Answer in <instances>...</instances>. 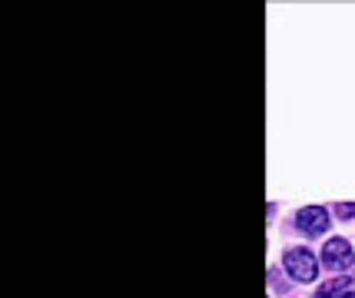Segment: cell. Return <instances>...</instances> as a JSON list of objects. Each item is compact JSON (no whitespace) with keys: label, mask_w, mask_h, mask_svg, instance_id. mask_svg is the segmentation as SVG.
Masks as SVG:
<instances>
[{"label":"cell","mask_w":355,"mask_h":298,"mask_svg":"<svg viewBox=\"0 0 355 298\" xmlns=\"http://www.w3.org/2000/svg\"><path fill=\"white\" fill-rule=\"evenodd\" d=\"M286 268L292 272V279L312 282L316 279V255L309 249H289L286 252Z\"/></svg>","instance_id":"6da1fadb"},{"label":"cell","mask_w":355,"mask_h":298,"mask_svg":"<svg viewBox=\"0 0 355 298\" xmlns=\"http://www.w3.org/2000/svg\"><path fill=\"white\" fill-rule=\"evenodd\" d=\"M296 225H299L305 236H319V232H325V229H329V216H325V209L309 205V209H302L299 216H296Z\"/></svg>","instance_id":"7a4b0ae2"},{"label":"cell","mask_w":355,"mask_h":298,"mask_svg":"<svg viewBox=\"0 0 355 298\" xmlns=\"http://www.w3.org/2000/svg\"><path fill=\"white\" fill-rule=\"evenodd\" d=\"M322 262H325L329 268H345V265L352 262V245L345 242V239H329V242H325V252H322Z\"/></svg>","instance_id":"3957f363"},{"label":"cell","mask_w":355,"mask_h":298,"mask_svg":"<svg viewBox=\"0 0 355 298\" xmlns=\"http://www.w3.org/2000/svg\"><path fill=\"white\" fill-rule=\"evenodd\" d=\"M316 298H355V282L352 279H332L325 282L316 292Z\"/></svg>","instance_id":"277c9868"},{"label":"cell","mask_w":355,"mask_h":298,"mask_svg":"<svg viewBox=\"0 0 355 298\" xmlns=\"http://www.w3.org/2000/svg\"><path fill=\"white\" fill-rule=\"evenodd\" d=\"M336 212H338V216H342V219H352V216H355V203H349V205L342 203V205H338V209H336Z\"/></svg>","instance_id":"5b68a950"}]
</instances>
